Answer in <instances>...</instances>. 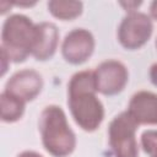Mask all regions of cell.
I'll list each match as a JSON object with an SVG mask.
<instances>
[{
	"mask_svg": "<svg viewBox=\"0 0 157 157\" xmlns=\"http://www.w3.org/2000/svg\"><path fill=\"white\" fill-rule=\"evenodd\" d=\"M67 105L75 123L85 131H96L104 119V107L97 97L94 71L74 74L67 83Z\"/></svg>",
	"mask_w": 157,
	"mask_h": 157,
	"instance_id": "cell-1",
	"label": "cell"
},
{
	"mask_svg": "<svg viewBox=\"0 0 157 157\" xmlns=\"http://www.w3.org/2000/svg\"><path fill=\"white\" fill-rule=\"evenodd\" d=\"M39 131L45 151L53 157H67L76 147V135L65 112L55 104L47 105L39 117Z\"/></svg>",
	"mask_w": 157,
	"mask_h": 157,
	"instance_id": "cell-2",
	"label": "cell"
},
{
	"mask_svg": "<svg viewBox=\"0 0 157 157\" xmlns=\"http://www.w3.org/2000/svg\"><path fill=\"white\" fill-rule=\"evenodd\" d=\"M36 38V25L25 15L13 13L9 16L1 29V50L6 53L10 61L22 63L32 55Z\"/></svg>",
	"mask_w": 157,
	"mask_h": 157,
	"instance_id": "cell-3",
	"label": "cell"
},
{
	"mask_svg": "<svg viewBox=\"0 0 157 157\" xmlns=\"http://www.w3.org/2000/svg\"><path fill=\"white\" fill-rule=\"evenodd\" d=\"M137 129L139 124L128 110L113 118L108 128V140L114 157H139Z\"/></svg>",
	"mask_w": 157,
	"mask_h": 157,
	"instance_id": "cell-4",
	"label": "cell"
},
{
	"mask_svg": "<svg viewBox=\"0 0 157 157\" xmlns=\"http://www.w3.org/2000/svg\"><path fill=\"white\" fill-rule=\"evenodd\" d=\"M153 25L150 16L144 12H129L118 27V40L123 48L136 50L144 47L151 38Z\"/></svg>",
	"mask_w": 157,
	"mask_h": 157,
	"instance_id": "cell-5",
	"label": "cell"
},
{
	"mask_svg": "<svg viewBox=\"0 0 157 157\" xmlns=\"http://www.w3.org/2000/svg\"><path fill=\"white\" fill-rule=\"evenodd\" d=\"M94 78L97 92L104 96H115L125 88L129 71L119 60H105L96 67Z\"/></svg>",
	"mask_w": 157,
	"mask_h": 157,
	"instance_id": "cell-6",
	"label": "cell"
},
{
	"mask_svg": "<svg viewBox=\"0 0 157 157\" xmlns=\"http://www.w3.org/2000/svg\"><path fill=\"white\" fill-rule=\"evenodd\" d=\"M93 50L94 38L92 33L85 28H75L70 31L61 44L63 58L72 65L83 64L91 58Z\"/></svg>",
	"mask_w": 157,
	"mask_h": 157,
	"instance_id": "cell-7",
	"label": "cell"
},
{
	"mask_svg": "<svg viewBox=\"0 0 157 157\" xmlns=\"http://www.w3.org/2000/svg\"><path fill=\"white\" fill-rule=\"evenodd\" d=\"M43 88L42 75L33 69H25L15 72L6 82L5 90L25 103L33 101Z\"/></svg>",
	"mask_w": 157,
	"mask_h": 157,
	"instance_id": "cell-8",
	"label": "cell"
},
{
	"mask_svg": "<svg viewBox=\"0 0 157 157\" xmlns=\"http://www.w3.org/2000/svg\"><path fill=\"white\" fill-rule=\"evenodd\" d=\"M128 112L139 125H157V94L150 91L134 93Z\"/></svg>",
	"mask_w": 157,
	"mask_h": 157,
	"instance_id": "cell-9",
	"label": "cell"
},
{
	"mask_svg": "<svg viewBox=\"0 0 157 157\" xmlns=\"http://www.w3.org/2000/svg\"><path fill=\"white\" fill-rule=\"evenodd\" d=\"M59 44V29L52 22H40L36 25V38L32 56L36 60L45 61L53 58Z\"/></svg>",
	"mask_w": 157,
	"mask_h": 157,
	"instance_id": "cell-10",
	"label": "cell"
},
{
	"mask_svg": "<svg viewBox=\"0 0 157 157\" xmlns=\"http://www.w3.org/2000/svg\"><path fill=\"white\" fill-rule=\"evenodd\" d=\"M25 102L20 98L2 91L0 94V117L4 123H15L25 113Z\"/></svg>",
	"mask_w": 157,
	"mask_h": 157,
	"instance_id": "cell-11",
	"label": "cell"
},
{
	"mask_svg": "<svg viewBox=\"0 0 157 157\" xmlns=\"http://www.w3.org/2000/svg\"><path fill=\"white\" fill-rule=\"evenodd\" d=\"M82 2L75 0H50L48 2L49 12L61 21H71L82 12Z\"/></svg>",
	"mask_w": 157,
	"mask_h": 157,
	"instance_id": "cell-12",
	"label": "cell"
},
{
	"mask_svg": "<svg viewBox=\"0 0 157 157\" xmlns=\"http://www.w3.org/2000/svg\"><path fill=\"white\" fill-rule=\"evenodd\" d=\"M141 147L150 157H157V130H146L142 132Z\"/></svg>",
	"mask_w": 157,
	"mask_h": 157,
	"instance_id": "cell-13",
	"label": "cell"
},
{
	"mask_svg": "<svg viewBox=\"0 0 157 157\" xmlns=\"http://www.w3.org/2000/svg\"><path fill=\"white\" fill-rule=\"evenodd\" d=\"M150 80L157 87V63L152 64L150 67Z\"/></svg>",
	"mask_w": 157,
	"mask_h": 157,
	"instance_id": "cell-14",
	"label": "cell"
},
{
	"mask_svg": "<svg viewBox=\"0 0 157 157\" xmlns=\"http://www.w3.org/2000/svg\"><path fill=\"white\" fill-rule=\"evenodd\" d=\"M0 52H1V61H2V69H1V76H4L5 75V72H6V70H7V61H10V59H9V56L6 55V53L4 52V50H1L0 49Z\"/></svg>",
	"mask_w": 157,
	"mask_h": 157,
	"instance_id": "cell-15",
	"label": "cell"
},
{
	"mask_svg": "<svg viewBox=\"0 0 157 157\" xmlns=\"http://www.w3.org/2000/svg\"><path fill=\"white\" fill-rule=\"evenodd\" d=\"M150 15H151V17L153 20L157 21V0L151 2V5H150Z\"/></svg>",
	"mask_w": 157,
	"mask_h": 157,
	"instance_id": "cell-16",
	"label": "cell"
},
{
	"mask_svg": "<svg viewBox=\"0 0 157 157\" xmlns=\"http://www.w3.org/2000/svg\"><path fill=\"white\" fill-rule=\"evenodd\" d=\"M17 157H43V156L39 155V153L36 152V151H23V152H21Z\"/></svg>",
	"mask_w": 157,
	"mask_h": 157,
	"instance_id": "cell-17",
	"label": "cell"
},
{
	"mask_svg": "<svg viewBox=\"0 0 157 157\" xmlns=\"http://www.w3.org/2000/svg\"><path fill=\"white\" fill-rule=\"evenodd\" d=\"M156 48H157V38H156Z\"/></svg>",
	"mask_w": 157,
	"mask_h": 157,
	"instance_id": "cell-18",
	"label": "cell"
}]
</instances>
